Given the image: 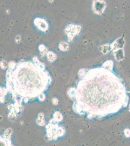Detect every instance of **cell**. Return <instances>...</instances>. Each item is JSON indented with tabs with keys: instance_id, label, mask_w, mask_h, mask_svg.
<instances>
[{
	"instance_id": "obj_1",
	"label": "cell",
	"mask_w": 130,
	"mask_h": 146,
	"mask_svg": "<svg viewBox=\"0 0 130 146\" xmlns=\"http://www.w3.org/2000/svg\"><path fill=\"white\" fill-rule=\"evenodd\" d=\"M73 98L74 111L90 119L115 114L127 107L129 101L122 80L104 67L87 72L78 83Z\"/></svg>"
},
{
	"instance_id": "obj_6",
	"label": "cell",
	"mask_w": 130,
	"mask_h": 146,
	"mask_svg": "<svg viewBox=\"0 0 130 146\" xmlns=\"http://www.w3.org/2000/svg\"><path fill=\"white\" fill-rule=\"evenodd\" d=\"M59 48L62 51H66L69 49V45L68 43H66L65 42H62L60 43Z\"/></svg>"
},
{
	"instance_id": "obj_4",
	"label": "cell",
	"mask_w": 130,
	"mask_h": 146,
	"mask_svg": "<svg viewBox=\"0 0 130 146\" xmlns=\"http://www.w3.org/2000/svg\"><path fill=\"white\" fill-rule=\"evenodd\" d=\"M34 24L39 29L42 31H46L48 30V23L43 19L39 18L36 19L34 21Z\"/></svg>"
},
{
	"instance_id": "obj_10",
	"label": "cell",
	"mask_w": 130,
	"mask_h": 146,
	"mask_svg": "<svg viewBox=\"0 0 130 146\" xmlns=\"http://www.w3.org/2000/svg\"><path fill=\"white\" fill-rule=\"evenodd\" d=\"M79 75L80 76H84L86 75V73L84 70H81L79 71Z\"/></svg>"
},
{
	"instance_id": "obj_7",
	"label": "cell",
	"mask_w": 130,
	"mask_h": 146,
	"mask_svg": "<svg viewBox=\"0 0 130 146\" xmlns=\"http://www.w3.org/2000/svg\"><path fill=\"white\" fill-rule=\"evenodd\" d=\"M39 50H40V54L42 56H45L47 52V48L44 45H42V44H41L39 46Z\"/></svg>"
},
{
	"instance_id": "obj_9",
	"label": "cell",
	"mask_w": 130,
	"mask_h": 146,
	"mask_svg": "<svg viewBox=\"0 0 130 146\" xmlns=\"http://www.w3.org/2000/svg\"><path fill=\"white\" fill-rule=\"evenodd\" d=\"M1 66L3 69L6 68L7 66V63H6L5 62H4V61H2V62H1Z\"/></svg>"
},
{
	"instance_id": "obj_3",
	"label": "cell",
	"mask_w": 130,
	"mask_h": 146,
	"mask_svg": "<svg viewBox=\"0 0 130 146\" xmlns=\"http://www.w3.org/2000/svg\"><path fill=\"white\" fill-rule=\"evenodd\" d=\"M80 29L81 27L80 26L71 25L66 27L65 30H66V33L68 34L69 38L71 40L73 38L74 35L79 33V31H80Z\"/></svg>"
},
{
	"instance_id": "obj_2",
	"label": "cell",
	"mask_w": 130,
	"mask_h": 146,
	"mask_svg": "<svg viewBox=\"0 0 130 146\" xmlns=\"http://www.w3.org/2000/svg\"><path fill=\"white\" fill-rule=\"evenodd\" d=\"M7 87L18 101L41 96L51 81L42 64L23 62L7 74Z\"/></svg>"
},
{
	"instance_id": "obj_8",
	"label": "cell",
	"mask_w": 130,
	"mask_h": 146,
	"mask_svg": "<svg viewBox=\"0 0 130 146\" xmlns=\"http://www.w3.org/2000/svg\"><path fill=\"white\" fill-rule=\"evenodd\" d=\"M16 66V65L15 64V63L13 62H10L9 64V69L13 70L14 69H15V67Z\"/></svg>"
},
{
	"instance_id": "obj_11",
	"label": "cell",
	"mask_w": 130,
	"mask_h": 146,
	"mask_svg": "<svg viewBox=\"0 0 130 146\" xmlns=\"http://www.w3.org/2000/svg\"><path fill=\"white\" fill-rule=\"evenodd\" d=\"M16 39H18V41L16 42H20V36H17L16 38Z\"/></svg>"
},
{
	"instance_id": "obj_5",
	"label": "cell",
	"mask_w": 130,
	"mask_h": 146,
	"mask_svg": "<svg viewBox=\"0 0 130 146\" xmlns=\"http://www.w3.org/2000/svg\"><path fill=\"white\" fill-rule=\"evenodd\" d=\"M47 58L49 62H53L56 58V56L52 52H49L47 54Z\"/></svg>"
}]
</instances>
